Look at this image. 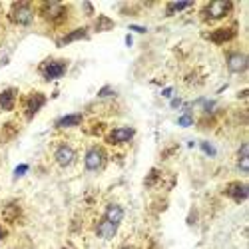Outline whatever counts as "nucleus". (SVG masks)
I'll use <instances>...</instances> for the list:
<instances>
[{
    "instance_id": "obj_1",
    "label": "nucleus",
    "mask_w": 249,
    "mask_h": 249,
    "mask_svg": "<svg viewBox=\"0 0 249 249\" xmlns=\"http://www.w3.org/2000/svg\"><path fill=\"white\" fill-rule=\"evenodd\" d=\"M229 10H232V2H225V0H214L212 4H207L205 16L209 18V20H217V18H223Z\"/></svg>"
},
{
    "instance_id": "obj_2",
    "label": "nucleus",
    "mask_w": 249,
    "mask_h": 249,
    "mask_svg": "<svg viewBox=\"0 0 249 249\" xmlns=\"http://www.w3.org/2000/svg\"><path fill=\"white\" fill-rule=\"evenodd\" d=\"M104 160H106L104 149L98 148V146H94V148H90V151L86 154V167L90 171H96V169H100L104 166Z\"/></svg>"
},
{
    "instance_id": "obj_3",
    "label": "nucleus",
    "mask_w": 249,
    "mask_h": 249,
    "mask_svg": "<svg viewBox=\"0 0 249 249\" xmlns=\"http://www.w3.org/2000/svg\"><path fill=\"white\" fill-rule=\"evenodd\" d=\"M227 68L232 70V72H243L245 68H247V56L245 54H239V52H235V54H229V58H227Z\"/></svg>"
},
{
    "instance_id": "obj_4",
    "label": "nucleus",
    "mask_w": 249,
    "mask_h": 249,
    "mask_svg": "<svg viewBox=\"0 0 249 249\" xmlns=\"http://www.w3.org/2000/svg\"><path fill=\"white\" fill-rule=\"evenodd\" d=\"M12 20L18 22V24H30L32 22V10L26 4L16 6L14 12H12Z\"/></svg>"
},
{
    "instance_id": "obj_5",
    "label": "nucleus",
    "mask_w": 249,
    "mask_h": 249,
    "mask_svg": "<svg viewBox=\"0 0 249 249\" xmlns=\"http://www.w3.org/2000/svg\"><path fill=\"white\" fill-rule=\"evenodd\" d=\"M76 160V151L70 148V146H60L58 151H56V162H58L60 166H70L72 162Z\"/></svg>"
},
{
    "instance_id": "obj_6",
    "label": "nucleus",
    "mask_w": 249,
    "mask_h": 249,
    "mask_svg": "<svg viewBox=\"0 0 249 249\" xmlns=\"http://www.w3.org/2000/svg\"><path fill=\"white\" fill-rule=\"evenodd\" d=\"M133 138V130L132 128H118V130H114L112 133H110V142L112 144H120V142H128V140H132Z\"/></svg>"
},
{
    "instance_id": "obj_7",
    "label": "nucleus",
    "mask_w": 249,
    "mask_h": 249,
    "mask_svg": "<svg viewBox=\"0 0 249 249\" xmlns=\"http://www.w3.org/2000/svg\"><path fill=\"white\" fill-rule=\"evenodd\" d=\"M66 72V62H50L46 68H44V74L48 80H54V78H60V76Z\"/></svg>"
},
{
    "instance_id": "obj_8",
    "label": "nucleus",
    "mask_w": 249,
    "mask_h": 249,
    "mask_svg": "<svg viewBox=\"0 0 249 249\" xmlns=\"http://www.w3.org/2000/svg\"><path fill=\"white\" fill-rule=\"evenodd\" d=\"M98 235L102 237V239H112L114 235H116V232H118V225H114V223H110L108 219H104V221H100V225H98Z\"/></svg>"
},
{
    "instance_id": "obj_9",
    "label": "nucleus",
    "mask_w": 249,
    "mask_h": 249,
    "mask_svg": "<svg viewBox=\"0 0 249 249\" xmlns=\"http://www.w3.org/2000/svg\"><path fill=\"white\" fill-rule=\"evenodd\" d=\"M106 219H108L110 223H114V225H120L122 219H124V209H122L120 205H108V209H106Z\"/></svg>"
},
{
    "instance_id": "obj_10",
    "label": "nucleus",
    "mask_w": 249,
    "mask_h": 249,
    "mask_svg": "<svg viewBox=\"0 0 249 249\" xmlns=\"http://www.w3.org/2000/svg\"><path fill=\"white\" fill-rule=\"evenodd\" d=\"M227 194L232 196V198H235L237 201H243L249 196V189H247L245 183H232V185L227 187Z\"/></svg>"
},
{
    "instance_id": "obj_11",
    "label": "nucleus",
    "mask_w": 249,
    "mask_h": 249,
    "mask_svg": "<svg viewBox=\"0 0 249 249\" xmlns=\"http://www.w3.org/2000/svg\"><path fill=\"white\" fill-rule=\"evenodd\" d=\"M42 104H44V96H42V94H32L30 98H28V108H26L28 118H32L34 114L38 112V108H40Z\"/></svg>"
},
{
    "instance_id": "obj_12",
    "label": "nucleus",
    "mask_w": 249,
    "mask_h": 249,
    "mask_svg": "<svg viewBox=\"0 0 249 249\" xmlns=\"http://www.w3.org/2000/svg\"><path fill=\"white\" fill-rule=\"evenodd\" d=\"M14 90H6V92H2L0 94V108L2 110H10L12 106H14Z\"/></svg>"
},
{
    "instance_id": "obj_13",
    "label": "nucleus",
    "mask_w": 249,
    "mask_h": 249,
    "mask_svg": "<svg viewBox=\"0 0 249 249\" xmlns=\"http://www.w3.org/2000/svg\"><path fill=\"white\" fill-rule=\"evenodd\" d=\"M80 116L78 114H74V116H66V118H62L60 122H58V126L60 128H68V126H76V124H80Z\"/></svg>"
},
{
    "instance_id": "obj_14",
    "label": "nucleus",
    "mask_w": 249,
    "mask_h": 249,
    "mask_svg": "<svg viewBox=\"0 0 249 249\" xmlns=\"http://www.w3.org/2000/svg\"><path fill=\"white\" fill-rule=\"evenodd\" d=\"M232 36H233L232 30H219V32L212 34V40H216V42H223V40H229Z\"/></svg>"
},
{
    "instance_id": "obj_15",
    "label": "nucleus",
    "mask_w": 249,
    "mask_h": 249,
    "mask_svg": "<svg viewBox=\"0 0 249 249\" xmlns=\"http://www.w3.org/2000/svg\"><path fill=\"white\" fill-rule=\"evenodd\" d=\"M78 38H86V30H76L74 34H68L64 38V42H72V40H78Z\"/></svg>"
},
{
    "instance_id": "obj_16",
    "label": "nucleus",
    "mask_w": 249,
    "mask_h": 249,
    "mask_svg": "<svg viewBox=\"0 0 249 249\" xmlns=\"http://www.w3.org/2000/svg\"><path fill=\"white\" fill-rule=\"evenodd\" d=\"M239 169L241 171H249V156H239Z\"/></svg>"
},
{
    "instance_id": "obj_17",
    "label": "nucleus",
    "mask_w": 249,
    "mask_h": 249,
    "mask_svg": "<svg viewBox=\"0 0 249 249\" xmlns=\"http://www.w3.org/2000/svg\"><path fill=\"white\" fill-rule=\"evenodd\" d=\"M187 6H189V2H182V4H174V6H171V10H183Z\"/></svg>"
},
{
    "instance_id": "obj_18",
    "label": "nucleus",
    "mask_w": 249,
    "mask_h": 249,
    "mask_svg": "<svg viewBox=\"0 0 249 249\" xmlns=\"http://www.w3.org/2000/svg\"><path fill=\"white\" fill-rule=\"evenodd\" d=\"M180 124H182V126H189V124H191V118H187V116H185V118H182V120H180Z\"/></svg>"
},
{
    "instance_id": "obj_19",
    "label": "nucleus",
    "mask_w": 249,
    "mask_h": 249,
    "mask_svg": "<svg viewBox=\"0 0 249 249\" xmlns=\"http://www.w3.org/2000/svg\"><path fill=\"white\" fill-rule=\"evenodd\" d=\"M26 169H28L26 166H20V167H18V169H16V176H20V174H24V171H26Z\"/></svg>"
},
{
    "instance_id": "obj_20",
    "label": "nucleus",
    "mask_w": 249,
    "mask_h": 249,
    "mask_svg": "<svg viewBox=\"0 0 249 249\" xmlns=\"http://www.w3.org/2000/svg\"><path fill=\"white\" fill-rule=\"evenodd\" d=\"M0 239H2V229H0Z\"/></svg>"
},
{
    "instance_id": "obj_21",
    "label": "nucleus",
    "mask_w": 249,
    "mask_h": 249,
    "mask_svg": "<svg viewBox=\"0 0 249 249\" xmlns=\"http://www.w3.org/2000/svg\"><path fill=\"white\" fill-rule=\"evenodd\" d=\"M122 249H132V247H122Z\"/></svg>"
}]
</instances>
